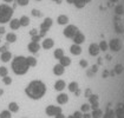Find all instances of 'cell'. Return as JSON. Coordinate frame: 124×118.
I'll return each mask as SVG.
<instances>
[{
    "mask_svg": "<svg viewBox=\"0 0 124 118\" xmlns=\"http://www.w3.org/2000/svg\"><path fill=\"white\" fill-rule=\"evenodd\" d=\"M25 92L27 95V97L31 99L38 100L41 97H44V95L46 93V85L41 81V80H32L29 85L25 88Z\"/></svg>",
    "mask_w": 124,
    "mask_h": 118,
    "instance_id": "1",
    "label": "cell"
},
{
    "mask_svg": "<svg viewBox=\"0 0 124 118\" xmlns=\"http://www.w3.org/2000/svg\"><path fill=\"white\" fill-rule=\"evenodd\" d=\"M11 66H12L13 72L16 74H18V76H23V74L27 73V71L30 69L29 64H27V59L24 56H17L12 60Z\"/></svg>",
    "mask_w": 124,
    "mask_h": 118,
    "instance_id": "2",
    "label": "cell"
},
{
    "mask_svg": "<svg viewBox=\"0 0 124 118\" xmlns=\"http://www.w3.org/2000/svg\"><path fill=\"white\" fill-rule=\"evenodd\" d=\"M13 14V8L6 4L0 5V24H5L11 20V17Z\"/></svg>",
    "mask_w": 124,
    "mask_h": 118,
    "instance_id": "3",
    "label": "cell"
},
{
    "mask_svg": "<svg viewBox=\"0 0 124 118\" xmlns=\"http://www.w3.org/2000/svg\"><path fill=\"white\" fill-rule=\"evenodd\" d=\"M78 32H79V30L77 29V26H75V25H69V26H66L65 30H64V36H65L66 38L72 39Z\"/></svg>",
    "mask_w": 124,
    "mask_h": 118,
    "instance_id": "4",
    "label": "cell"
},
{
    "mask_svg": "<svg viewBox=\"0 0 124 118\" xmlns=\"http://www.w3.org/2000/svg\"><path fill=\"white\" fill-rule=\"evenodd\" d=\"M52 26V19L51 18H46V19L44 20L43 22H41V25H40V37H43V36H45V33L47 32V30L50 29Z\"/></svg>",
    "mask_w": 124,
    "mask_h": 118,
    "instance_id": "5",
    "label": "cell"
},
{
    "mask_svg": "<svg viewBox=\"0 0 124 118\" xmlns=\"http://www.w3.org/2000/svg\"><path fill=\"white\" fill-rule=\"evenodd\" d=\"M45 112L47 116H57L58 113H62V108L60 106H56V105H48L45 109Z\"/></svg>",
    "mask_w": 124,
    "mask_h": 118,
    "instance_id": "6",
    "label": "cell"
},
{
    "mask_svg": "<svg viewBox=\"0 0 124 118\" xmlns=\"http://www.w3.org/2000/svg\"><path fill=\"white\" fill-rule=\"evenodd\" d=\"M99 52H101V49H99V45H98L97 43H92V44L89 46V53H90V56L97 57V56L99 54Z\"/></svg>",
    "mask_w": 124,
    "mask_h": 118,
    "instance_id": "7",
    "label": "cell"
},
{
    "mask_svg": "<svg viewBox=\"0 0 124 118\" xmlns=\"http://www.w3.org/2000/svg\"><path fill=\"white\" fill-rule=\"evenodd\" d=\"M27 50H29L31 53H37L39 50H40V45L37 41H31L29 45H27Z\"/></svg>",
    "mask_w": 124,
    "mask_h": 118,
    "instance_id": "8",
    "label": "cell"
},
{
    "mask_svg": "<svg viewBox=\"0 0 124 118\" xmlns=\"http://www.w3.org/2000/svg\"><path fill=\"white\" fill-rule=\"evenodd\" d=\"M53 45H54V41H53V39H51V38H46V39L43 40V43H41L43 49H45V50L52 49Z\"/></svg>",
    "mask_w": 124,
    "mask_h": 118,
    "instance_id": "9",
    "label": "cell"
},
{
    "mask_svg": "<svg viewBox=\"0 0 124 118\" xmlns=\"http://www.w3.org/2000/svg\"><path fill=\"white\" fill-rule=\"evenodd\" d=\"M0 59H1V61H4V63H7V61H10L11 59H12V53H11L10 51H4V52H1V54H0Z\"/></svg>",
    "mask_w": 124,
    "mask_h": 118,
    "instance_id": "10",
    "label": "cell"
},
{
    "mask_svg": "<svg viewBox=\"0 0 124 118\" xmlns=\"http://www.w3.org/2000/svg\"><path fill=\"white\" fill-rule=\"evenodd\" d=\"M73 39V41H75V44H77V45H80L82 43H84L85 41V36L83 34V33H80V32H78L76 36L72 38Z\"/></svg>",
    "mask_w": 124,
    "mask_h": 118,
    "instance_id": "11",
    "label": "cell"
},
{
    "mask_svg": "<svg viewBox=\"0 0 124 118\" xmlns=\"http://www.w3.org/2000/svg\"><path fill=\"white\" fill-rule=\"evenodd\" d=\"M64 71H65V67H64L62 64H56V65L53 66V73H54L56 76H62V74L64 73Z\"/></svg>",
    "mask_w": 124,
    "mask_h": 118,
    "instance_id": "12",
    "label": "cell"
},
{
    "mask_svg": "<svg viewBox=\"0 0 124 118\" xmlns=\"http://www.w3.org/2000/svg\"><path fill=\"white\" fill-rule=\"evenodd\" d=\"M65 88H66V83H65L63 79H58L57 81L54 83V88H56L57 91H63Z\"/></svg>",
    "mask_w": 124,
    "mask_h": 118,
    "instance_id": "13",
    "label": "cell"
},
{
    "mask_svg": "<svg viewBox=\"0 0 124 118\" xmlns=\"http://www.w3.org/2000/svg\"><path fill=\"white\" fill-rule=\"evenodd\" d=\"M70 52H71L73 56H78V54H80V53H82V47H80V45H77V44L71 45V47H70Z\"/></svg>",
    "mask_w": 124,
    "mask_h": 118,
    "instance_id": "14",
    "label": "cell"
},
{
    "mask_svg": "<svg viewBox=\"0 0 124 118\" xmlns=\"http://www.w3.org/2000/svg\"><path fill=\"white\" fill-rule=\"evenodd\" d=\"M57 102L60 105H64V104H66L67 102H69V96L65 95V93H60V95H58Z\"/></svg>",
    "mask_w": 124,
    "mask_h": 118,
    "instance_id": "15",
    "label": "cell"
},
{
    "mask_svg": "<svg viewBox=\"0 0 124 118\" xmlns=\"http://www.w3.org/2000/svg\"><path fill=\"white\" fill-rule=\"evenodd\" d=\"M20 26H21V25H20L19 19H12V20H10V27L12 30H18Z\"/></svg>",
    "mask_w": 124,
    "mask_h": 118,
    "instance_id": "16",
    "label": "cell"
},
{
    "mask_svg": "<svg viewBox=\"0 0 124 118\" xmlns=\"http://www.w3.org/2000/svg\"><path fill=\"white\" fill-rule=\"evenodd\" d=\"M59 64H62L64 67H66V66H69L70 64H71V59L69 58V57H62V58L59 59Z\"/></svg>",
    "mask_w": 124,
    "mask_h": 118,
    "instance_id": "17",
    "label": "cell"
},
{
    "mask_svg": "<svg viewBox=\"0 0 124 118\" xmlns=\"http://www.w3.org/2000/svg\"><path fill=\"white\" fill-rule=\"evenodd\" d=\"M8 110L11 112H18L19 111V105L16 103V102H11L8 104Z\"/></svg>",
    "mask_w": 124,
    "mask_h": 118,
    "instance_id": "18",
    "label": "cell"
},
{
    "mask_svg": "<svg viewBox=\"0 0 124 118\" xmlns=\"http://www.w3.org/2000/svg\"><path fill=\"white\" fill-rule=\"evenodd\" d=\"M57 21H58V24H60V25H65V24L69 22V18H67L66 15H64V14H60L58 17Z\"/></svg>",
    "mask_w": 124,
    "mask_h": 118,
    "instance_id": "19",
    "label": "cell"
},
{
    "mask_svg": "<svg viewBox=\"0 0 124 118\" xmlns=\"http://www.w3.org/2000/svg\"><path fill=\"white\" fill-rule=\"evenodd\" d=\"M91 116H92V118H101L102 116H103V111L101 110V109H95L93 111H92V113H91Z\"/></svg>",
    "mask_w": 124,
    "mask_h": 118,
    "instance_id": "20",
    "label": "cell"
},
{
    "mask_svg": "<svg viewBox=\"0 0 124 118\" xmlns=\"http://www.w3.org/2000/svg\"><path fill=\"white\" fill-rule=\"evenodd\" d=\"M98 45H99V49H101V51H103V52H106L108 50L110 49V47H109V44L106 43V40H102Z\"/></svg>",
    "mask_w": 124,
    "mask_h": 118,
    "instance_id": "21",
    "label": "cell"
},
{
    "mask_svg": "<svg viewBox=\"0 0 124 118\" xmlns=\"http://www.w3.org/2000/svg\"><path fill=\"white\" fill-rule=\"evenodd\" d=\"M26 59H27V64H29L30 67H34L36 65H37V59L34 58V57H26Z\"/></svg>",
    "mask_w": 124,
    "mask_h": 118,
    "instance_id": "22",
    "label": "cell"
},
{
    "mask_svg": "<svg viewBox=\"0 0 124 118\" xmlns=\"http://www.w3.org/2000/svg\"><path fill=\"white\" fill-rule=\"evenodd\" d=\"M6 40H7V43H14L16 40H17V36H16V33H7L6 34Z\"/></svg>",
    "mask_w": 124,
    "mask_h": 118,
    "instance_id": "23",
    "label": "cell"
},
{
    "mask_svg": "<svg viewBox=\"0 0 124 118\" xmlns=\"http://www.w3.org/2000/svg\"><path fill=\"white\" fill-rule=\"evenodd\" d=\"M19 21H20V25H21V26H29L30 18L29 17H26V15H23V17L19 19Z\"/></svg>",
    "mask_w": 124,
    "mask_h": 118,
    "instance_id": "24",
    "label": "cell"
},
{
    "mask_svg": "<svg viewBox=\"0 0 124 118\" xmlns=\"http://www.w3.org/2000/svg\"><path fill=\"white\" fill-rule=\"evenodd\" d=\"M53 56H54V58H56V59H60L62 57H64V50H62V49L54 50Z\"/></svg>",
    "mask_w": 124,
    "mask_h": 118,
    "instance_id": "25",
    "label": "cell"
},
{
    "mask_svg": "<svg viewBox=\"0 0 124 118\" xmlns=\"http://www.w3.org/2000/svg\"><path fill=\"white\" fill-rule=\"evenodd\" d=\"M115 117H116L115 111L111 110L110 108H108V110H106V112H105V115H104V118H115Z\"/></svg>",
    "mask_w": 124,
    "mask_h": 118,
    "instance_id": "26",
    "label": "cell"
},
{
    "mask_svg": "<svg viewBox=\"0 0 124 118\" xmlns=\"http://www.w3.org/2000/svg\"><path fill=\"white\" fill-rule=\"evenodd\" d=\"M76 90H78V83L77 81H71L69 84V91L70 92H75Z\"/></svg>",
    "mask_w": 124,
    "mask_h": 118,
    "instance_id": "27",
    "label": "cell"
},
{
    "mask_svg": "<svg viewBox=\"0 0 124 118\" xmlns=\"http://www.w3.org/2000/svg\"><path fill=\"white\" fill-rule=\"evenodd\" d=\"M0 118H12V113L10 110H4L0 112Z\"/></svg>",
    "mask_w": 124,
    "mask_h": 118,
    "instance_id": "28",
    "label": "cell"
},
{
    "mask_svg": "<svg viewBox=\"0 0 124 118\" xmlns=\"http://www.w3.org/2000/svg\"><path fill=\"white\" fill-rule=\"evenodd\" d=\"M8 74V70L5 66H0V77H6Z\"/></svg>",
    "mask_w": 124,
    "mask_h": 118,
    "instance_id": "29",
    "label": "cell"
},
{
    "mask_svg": "<svg viewBox=\"0 0 124 118\" xmlns=\"http://www.w3.org/2000/svg\"><path fill=\"white\" fill-rule=\"evenodd\" d=\"M89 104H93V103H97L98 102V96H96V95H91L90 97H89Z\"/></svg>",
    "mask_w": 124,
    "mask_h": 118,
    "instance_id": "30",
    "label": "cell"
},
{
    "mask_svg": "<svg viewBox=\"0 0 124 118\" xmlns=\"http://www.w3.org/2000/svg\"><path fill=\"white\" fill-rule=\"evenodd\" d=\"M90 109H91V106H90L89 104H83V105L80 106V111L85 113V112H89V110H90Z\"/></svg>",
    "mask_w": 124,
    "mask_h": 118,
    "instance_id": "31",
    "label": "cell"
},
{
    "mask_svg": "<svg viewBox=\"0 0 124 118\" xmlns=\"http://www.w3.org/2000/svg\"><path fill=\"white\" fill-rule=\"evenodd\" d=\"M79 65H80L83 69H87V66H89L87 60H86V59H80V60H79Z\"/></svg>",
    "mask_w": 124,
    "mask_h": 118,
    "instance_id": "32",
    "label": "cell"
},
{
    "mask_svg": "<svg viewBox=\"0 0 124 118\" xmlns=\"http://www.w3.org/2000/svg\"><path fill=\"white\" fill-rule=\"evenodd\" d=\"M2 83H4L5 85H10L11 83H12V78H11V77H8V76L2 77Z\"/></svg>",
    "mask_w": 124,
    "mask_h": 118,
    "instance_id": "33",
    "label": "cell"
},
{
    "mask_svg": "<svg viewBox=\"0 0 124 118\" xmlns=\"http://www.w3.org/2000/svg\"><path fill=\"white\" fill-rule=\"evenodd\" d=\"M75 5H76L78 8H82V7L85 6V2H84L83 0H76V1H75Z\"/></svg>",
    "mask_w": 124,
    "mask_h": 118,
    "instance_id": "34",
    "label": "cell"
},
{
    "mask_svg": "<svg viewBox=\"0 0 124 118\" xmlns=\"http://www.w3.org/2000/svg\"><path fill=\"white\" fill-rule=\"evenodd\" d=\"M69 118H83V115H82V111H76L72 116H69Z\"/></svg>",
    "mask_w": 124,
    "mask_h": 118,
    "instance_id": "35",
    "label": "cell"
},
{
    "mask_svg": "<svg viewBox=\"0 0 124 118\" xmlns=\"http://www.w3.org/2000/svg\"><path fill=\"white\" fill-rule=\"evenodd\" d=\"M17 2H18V5H20V6H26L30 2V0H17Z\"/></svg>",
    "mask_w": 124,
    "mask_h": 118,
    "instance_id": "36",
    "label": "cell"
},
{
    "mask_svg": "<svg viewBox=\"0 0 124 118\" xmlns=\"http://www.w3.org/2000/svg\"><path fill=\"white\" fill-rule=\"evenodd\" d=\"M32 15H33V17H40L41 13H40L38 10H32Z\"/></svg>",
    "mask_w": 124,
    "mask_h": 118,
    "instance_id": "37",
    "label": "cell"
},
{
    "mask_svg": "<svg viewBox=\"0 0 124 118\" xmlns=\"http://www.w3.org/2000/svg\"><path fill=\"white\" fill-rule=\"evenodd\" d=\"M40 38H41V37H40V34H36V36H33V37H32V41H37V43H38L39 40H40Z\"/></svg>",
    "mask_w": 124,
    "mask_h": 118,
    "instance_id": "38",
    "label": "cell"
},
{
    "mask_svg": "<svg viewBox=\"0 0 124 118\" xmlns=\"http://www.w3.org/2000/svg\"><path fill=\"white\" fill-rule=\"evenodd\" d=\"M91 95H92V93H91V90H90V88H86V90H85V97H87V98H89Z\"/></svg>",
    "mask_w": 124,
    "mask_h": 118,
    "instance_id": "39",
    "label": "cell"
},
{
    "mask_svg": "<svg viewBox=\"0 0 124 118\" xmlns=\"http://www.w3.org/2000/svg\"><path fill=\"white\" fill-rule=\"evenodd\" d=\"M30 34H31L32 37H33V36L38 34V32H37V30H36V29H33V30H31V31H30Z\"/></svg>",
    "mask_w": 124,
    "mask_h": 118,
    "instance_id": "40",
    "label": "cell"
},
{
    "mask_svg": "<svg viewBox=\"0 0 124 118\" xmlns=\"http://www.w3.org/2000/svg\"><path fill=\"white\" fill-rule=\"evenodd\" d=\"M83 118H92V116H91V113H89V112H85V113L83 115Z\"/></svg>",
    "mask_w": 124,
    "mask_h": 118,
    "instance_id": "41",
    "label": "cell"
},
{
    "mask_svg": "<svg viewBox=\"0 0 124 118\" xmlns=\"http://www.w3.org/2000/svg\"><path fill=\"white\" fill-rule=\"evenodd\" d=\"M54 118H65V116H64L63 113H58V115H57V116H56Z\"/></svg>",
    "mask_w": 124,
    "mask_h": 118,
    "instance_id": "42",
    "label": "cell"
},
{
    "mask_svg": "<svg viewBox=\"0 0 124 118\" xmlns=\"http://www.w3.org/2000/svg\"><path fill=\"white\" fill-rule=\"evenodd\" d=\"M5 31H6L5 27H0V34H4V33H5Z\"/></svg>",
    "mask_w": 124,
    "mask_h": 118,
    "instance_id": "43",
    "label": "cell"
},
{
    "mask_svg": "<svg viewBox=\"0 0 124 118\" xmlns=\"http://www.w3.org/2000/svg\"><path fill=\"white\" fill-rule=\"evenodd\" d=\"M67 2H69V4H75V1H76V0H66Z\"/></svg>",
    "mask_w": 124,
    "mask_h": 118,
    "instance_id": "44",
    "label": "cell"
},
{
    "mask_svg": "<svg viewBox=\"0 0 124 118\" xmlns=\"http://www.w3.org/2000/svg\"><path fill=\"white\" fill-rule=\"evenodd\" d=\"M4 1H5V2H12L13 0H4Z\"/></svg>",
    "mask_w": 124,
    "mask_h": 118,
    "instance_id": "45",
    "label": "cell"
},
{
    "mask_svg": "<svg viewBox=\"0 0 124 118\" xmlns=\"http://www.w3.org/2000/svg\"><path fill=\"white\" fill-rule=\"evenodd\" d=\"M2 93H4V91H2V90H1V88H0V96H1V95H2Z\"/></svg>",
    "mask_w": 124,
    "mask_h": 118,
    "instance_id": "46",
    "label": "cell"
},
{
    "mask_svg": "<svg viewBox=\"0 0 124 118\" xmlns=\"http://www.w3.org/2000/svg\"><path fill=\"white\" fill-rule=\"evenodd\" d=\"M83 1H84V2L86 4V2H89V1H91V0H83Z\"/></svg>",
    "mask_w": 124,
    "mask_h": 118,
    "instance_id": "47",
    "label": "cell"
},
{
    "mask_svg": "<svg viewBox=\"0 0 124 118\" xmlns=\"http://www.w3.org/2000/svg\"><path fill=\"white\" fill-rule=\"evenodd\" d=\"M53 1H58V2H59V1H60V0H53Z\"/></svg>",
    "mask_w": 124,
    "mask_h": 118,
    "instance_id": "48",
    "label": "cell"
},
{
    "mask_svg": "<svg viewBox=\"0 0 124 118\" xmlns=\"http://www.w3.org/2000/svg\"><path fill=\"white\" fill-rule=\"evenodd\" d=\"M0 52H2V50H1V47H0Z\"/></svg>",
    "mask_w": 124,
    "mask_h": 118,
    "instance_id": "49",
    "label": "cell"
},
{
    "mask_svg": "<svg viewBox=\"0 0 124 118\" xmlns=\"http://www.w3.org/2000/svg\"><path fill=\"white\" fill-rule=\"evenodd\" d=\"M38 1H39V0H38Z\"/></svg>",
    "mask_w": 124,
    "mask_h": 118,
    "instance_id": "50",
    "label": "cell"
}]
</instances>
